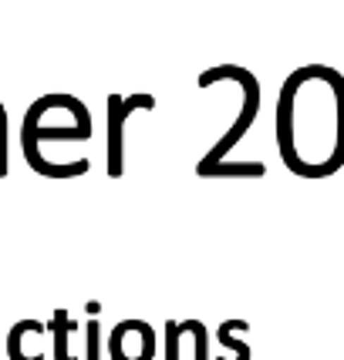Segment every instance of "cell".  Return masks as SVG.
<instances>
[{
  "instance_id": "7a4b0ae2",
  "label": "cell",
  "mask_w": 344,
  "mask_h": 360,
  "mask_svg": "<svg viewBox=\"0 0 344 360\" xmlns=\"http://www.w3.org/2000/svg\"><path fill=\"white\" fill-rule=\"evenodd\" d=\"M51 108V94L37 98L27 115H24V128H20V145H24V158L37 175H47V179H75V175H85L88 172V158L81 162H71V165H51L41 158L37 152V141L44 139H54V141H85L92 139V125H68V128H41V118L44 111Z\"/></svg>"
},
{
  "instance_id": "30bf717a",
  "label": "cell",
  "mask_w": 344,
  "mask_h": 360,
  "mask_svg": "<svg viewBox=\"0 0 344 360\" xmlns=\"http://www.w3.org/2000/svg\"><path fill=\"white\" fill-rule=\"evenodd\" d=\"M88 360H98V320L88 323Z\"/></svg>"
},
{
  "instance_id": "ba28073f",
  "label": "cell",
  "mask_w": 344,
  "mask_h": 360,
  "mask_svg": "<svg viewBox=\"0 0 344 360\" xmlns=\"http://www.w3.org/2000/svg\"><path fill=\"white\" fill-rule=\"evenodd\" d=\"M233 330H247V323H243V320H226V323L219 327V344L233 347L236 360H250V347L240 344V340H233Z\"/></svg>"
},
{
  "instance_id": "6da1fadb",
  "label": "cell",
  "mask_w": 344,
  "mask_h": 360,
  "mask_svg": "<svg viewBox=\"0 0 344 360\" xmlns=\"http://www.w3.org/2000/svg\"><path fill=\"white\" fill-rule=\"evenodd\" d=\"M321 135L334 162L344 165V78L334 68L311 64L283 81L277 101V145L283 165L304 179L331 175Z\"/></svg>"
},
{
  "instance_id": "5b68a950",
  "label": "cell",
  "mask_w": 344,
  "mask_h": 360,
  "mask_svg": "<svg viewBox=\"0 0 344 360\" xmlns=\"http://www.w3.org/2000/svg\"><path fill=\"white\" fill-rule=\"evenodd\" d=\"M264 172H266L264 162H230V165L219 162V165H213L203 179H209V175H213V179H219V175H250V179H260Z\"/></svg>"
},
{
  "instance_id": "52a82bcc",
  "label": "cell",
  "mask_w": 344,
  "mask_h": 360,
  "mask_svg": "<svg viewBox=\"0 0 344 360\" xmlns=\"http://www.w3.org/2000/svg\"><path fill=\"white\" fill-rule=\"evenodd\" d=\"M24 333H44V327H41L37 320H20V323L11 330V340H7V354H11V360H31V357L20 354V337H24ZM37 360H44V357H37Z\"/></svg>"
},
{
  "instance_id": "3957f363",
  "label": "cell",
  "mask_w": 344,
  "mask_h": 360,
  "mask_svg": "<svg viewBox=\"0 0 344 360\" xmlns=\"http://www.w3.org/2000/svg\"><path fill=\"white\" fill-rule=\"evenodd\" d=\"M213 81H240V84H243V94H247V101H243V111H240V118L233 122V128H230V131H226V135L213 145V152H209V155L196 165V172H199V175H206L213 165H219V162H223V155H226L236 141L250 131L253 118H257V111H260V81L253 78L250 71H243V68H236V64L209 68V71H203V75H199V88H209Z\"/></svg>"
},
{
  "instance_id": "277c9868",
  "label": "cell",
  "mask_w": 344,
  "mask_h": 360,
  "mask_svg": "<svg viewBox=\"0 0 344 360\" xmlns=\"http://www.w3.org/2000/svg\"><path fill=\"white\" fill-rule=\"evenodd\" d=\"M135 108H156L152 94H132V98H109V175L118 179L122 175V125Z\"/></svg>"
},
{
  "instance_id": "9c48e42d",
  "label": "cell",
  "mask_w": 344,
  "mask_h": 360,
  "mask_svg": "<svg viewBox=\"0 0 344 360\" xmlns=\"http://www.w3.org/2000/svg\"><path fill=\"white\" fill-rule=\"evenodd\" d=\"M7 175V111L0 105V179Z\"/></svg>"
},
{
  "instance_id": "8992f818",
  "label": "cell",
  "mask_w": 344,
  "mask_h": 360,
  "mask_svg": "<svg viewBox=\"0 0 344 360\" xmlns=\"http://www.w3.org/2000/svg\"><path fill=\"white\" fill-rule=\"evenodd\" d=\"M51 330H54V360H71V357H68V330H75V323L68 320V314H64V310H58V314H54Z\"/></svg>"
}]
</instances>
